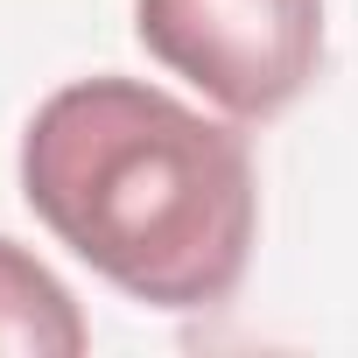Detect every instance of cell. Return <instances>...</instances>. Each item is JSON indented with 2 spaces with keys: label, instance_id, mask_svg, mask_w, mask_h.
Wrapping results in <instances>:
<instances>
[{
  "label": "cell",
  "instance_id": "cell-1",
  "mask_svg": "<svg viewBox=\"0 0 358 358\" xmlns=\"http://www.w3.org/2000/svg\"><path fill=\"white\" fill-rule=\"evenodd\" d=\"M22 197L92 274L155 309L225 302L260 225L246 134L141 78H78L36 106Z\"/></svg>",
  "mask_w": 358,
  "mask_h": 358
},
{
  "label": "cell",
  "instance_id": "cell-2",
  "mask_svg": "<svg viewBox=\"0 0 358 358\" xmlns=\"http://www.w3.org/2000/svg\"><path fill=\"white\" fill-rule=\"evenodd\" d=\"M134 36L232 120H274L316 85L323 0H134Z\"/></svg>",
  "mask_w": 358,
  "mask_h": 358
},
{
  "label": "cell",
  "instance_id": "cell-3",
  "mask_svg": "<svg viewBox=\"0 0 358 358\" xmlns=\"http://www.w3.org/2000/svg\"><path fill=\"white\" fill-rule=\"evenodd\" d=\"M92 344L71 288L15 239H0V358H78Z\"/></svg>",
  "mask_w": 358,
  "mask_h": 358
}]
</instances>
